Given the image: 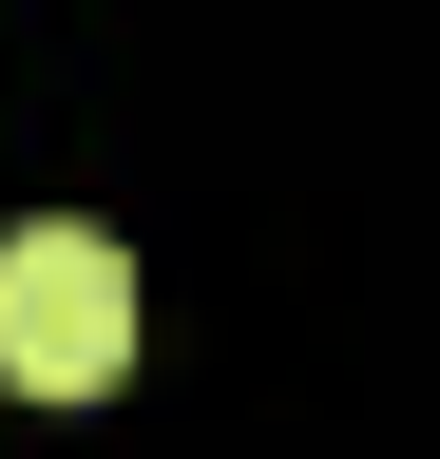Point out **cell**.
<instances>
[{"label": "cell", "instance_id": "1", "mask_svg": "<svg viewBox=\"0 0 440 459\" xmlns=\"http://www.w3.org/2000/svg\"><path fill=\"white\" fill-rule=\"evenodd\" d=\"M116 364H134L116 230H0V383H20V402H96Z\"/></svg>", "mask_w": 440, "mask_h": 459}]
</instances>
